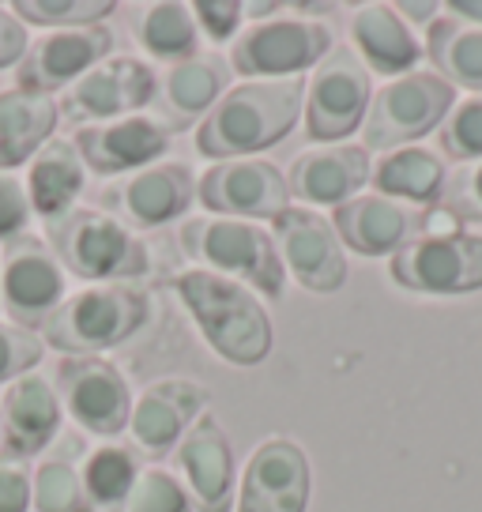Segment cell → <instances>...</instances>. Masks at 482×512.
<instances>
[{"mask_svg": "<svg viewBox=\"0 0 482 512\" xmlns=\"http://www.w3.org/2000/svg\"><path fill=\"white\" fill-rule=\"evenodd\" d=\"M102 211L136 230H159L177 223L196 204V177L185 162H151L144 170L121 174L98 192Z\"/></svg>", "mask_w": 482, "mask_h": 512, "instance_id": "cell-12", "label": "cell"}, {"mask_svg": "<svg viewBox=\"0 0 482 512\" xmlns=\"http://www.w3.org/2000/svg\"><path fill=\"white\" fill-rule=\"evenodd\" d=\"M456 106V87L445 83L434 68H415L396 80H385L370 98L362 121V147L366 151H396L430 136Z\"/></svg>", "mask_w": 482, "mask_h": 512, "instance_id": "cell-6", "label": "cell"}, {"mask_svg": "<svg viewBox=\"0 0 482 512\" xmlns=\"http://www.w3.org/2000/svg\"><path fill=\"white\" fill-rule=\"evenodd\" d=\"M437 208L449 215L452 223H482V159L464 162L460 170L445 177V189Z\"/></svg>", "mask_w": 482, "mask_h": 512, "instance_id": "cell-36", "label": "cell"}, {"mask_svg": "<svg viewBox=\"0 0 482 512\" xmlns=\"http://www.w3.org/2000/svg\"><path fill=\"white\" fill-rule=\"evenodd\" d=\"M61 121L57 98L34 91H0V174L31 162L53 140V128Z\"/></svg>", "mask_w": 482, "mask_h": 512, "instance_id": "cell-26", "label": "cell"}, {"mask_svg": "<svg viewBox=\"0 0 482 512\" xmlns=\"http://www.w3.org/2000/svg\"><path fill=\"white\" fill-rule=\"evenodd\" d=\"M279 12V4H245V16H260V23Z\"/></svg>", "mask_w": 482, "mask_h": 512, "instance_id": "cell-45", "label": "cell"}, {"mask_svg": "<svg viewBox=\"0 0 482 512\" xmlns=\"http://www.w3.org/2000/svg\"><path fill=\"white\" fill-rule=\"evenodd\" d=\"M370 151L362 144H313L306 151H298L287 174L290 200H302V208H339L351 196L370 185Z\"/></svg>", "mask_w": 482, "mask_h": 512, "instance_id": "cell-21", "label": "cell"}, {"mask_svg": "<svg viewBox=\"0 0 482 512\" xmlns=\"http://www.w3.org/2000/svg\"><path fill=\"white\" fill-rule=\"evenodd\" d=\"M170 456H174V475L181 479L196 512H234L238 464H234V445L219 426V418L204 411L185 430Z\"/></svg>", "mask_w": 482, "mask_h": 512, "instance_id": "cell-16", "label": "cell"}, {"mask_svg": "<svg viewBox=\"0 0 482 512\" xmlns=\"http://www.w3.org/2000/svg\"><path fill=\"white\" fill-rule=\"evenodd\" d=\"M294 12H298V16H332V12H336V4H298V8H294Z\"/></svg>", "mask_w": 482, "mask_h": 512, "instance_id": "cell-44", "label": "cell"}, {"mask_svg": "<svg viewBox=\"0 0 482 512\" xmlns=\"http://www.w3.org/2000/svg\"><path fill=\"white\" fill-rule=\"evenodd\" d=\"M72 144H76L83 166L91 174L121 177L159 162L170 147V132L155 125L147 113H129V117H117V121L76 128Z\"/></svg>", "mask_w": 482, "mask_h": 512, "instance_id": "cell-24", "label": "cell"}, {"mask_svg": "<svg viewBox=\"0 0 482 512\" xmlns=\"http://www.w3.org/2000/svg\"><path fill=\"white\" fill-rule=\"evenodd\" d=\"M434 72L452 87H467L471 95H482V27L460 16H449L441 4V16L426 27V46Z\"/></svg>", "mask_w": 482, "mask_h": 512, "instance_id": "cell-29", "label": "cell"}, {"mask_svg": "<svg viewBox=\"0 0 482 512\" xmlns=\"http://www.w3.org/2000/svg\"><path fill=\"white\" fill-rule=\"evenodd\" d=\"M193 19L196 27H204L211 42H226L238 34L241 19H245V4H238V0H196Z\"/></svg>", "mask_w": 482, "mask_h": 512, "instance_id": "cell-39", "label": "cell"}, {"mask_svg": "<svg viewBox=\"0 0 482 512\" xmlns=\"http://www.w3.org/2000/svg\"><path fill=\"white\" fill-rule=\"evenodd\" d=\"M83 181H87V166H83L76 144L72 140H49L31 159V170H27L31 211L46 226L65 219L68 211L76 208Z\"/></svg>", "mask_w": 482, "mask_h": 512, "instance_id": "cell-28", "label": "cell"}, {"mask_svg": "<svg viewBox=\"0 0 482 512\" xmlns=\"http://www.w3.org/2000/svg\"><path fill=\"white\" fill-rule=\"evenodd\" d=\"M68 298V272L61 268V260L53 256L42 238H23L8 241L4 256H0V309L4 317L42 332L46 320L61 309Z\"/></svg>", "mask_w": 482, "mask_h": 512, "instance_id": "cell-11", "label": "cell"}, {"mask_svg": "<svg viewBox=\"0 0 482 512\" xmlns=\"http://www.w3.org/2000/svg\"><path fill=\"white\" fill-rule=\"evenodd\" d=\"M313 467L306 448L290 437H264L241 471L234 512H306Z\"/></svg>", "mask_w": 482, "mask_h": 512, "instance_id": "cell-17", "label": "cell"}, {"mask_svg": "<svg viewBox=\"0 0 482 512\" xmlns=\"http://www.w3.org/2000/svg\"><path fill=\"white\" fill-rule=\"evenodd\" d=\"M347 34L370 76L377 72L385 80H396L403 72H415L422 61V42L392 4H358L347 19Z\"/></svg>", "mask_w": 482, "mask_h": 512, "instance_id": "cell-25", "label": "cell"}, {"mask_svg": "<svg viewBox=\"0 0 482 512\" xmlns=\"http://www.w3.org/2000/svg\"><path fill=\"white\" fill-rule=\"evenodd\" d=\"M392 283L422 298H460L482 290V234L434 230L418 234L388 260Z\"/></svg>", "mask_w": 482, "mask_h": 512, "instance_id": "cell-7", "label": "cell"}, {"mask_svg": "<svg viewBox=\"0 0 482 512\" xmlns=\"http://www.w3.org/2000/svg\"><path fill=\"white\" fill-rule=\"evenodd\" d=\"M155 95V72L140 57H106L91 72H83L76 83H68L57 110L68 125H102L140 113Z\"/></svg>", "mask_w": 482, "mask_h": 512, "instance_id": "cell-15", "label": "cell"}, {"mask_svg": "<svg viewBox=\"0 0 482 512\" xmlns=\"http://www.w3.org/2000/svg\"><path fill=\"white\" fill-rule=\"evenodd\" d=\"M31 46L27 23L12 12V4H0V68H16Z\"/></svg>", "mask_w": 482, "mask_h": 512, "instance_id": "cell-41", "label": "cell"}, {"mask_svg": "<svg viewBox=\"0 0 482 512\" xmlns=\"http://www.w3.org/2000/svg\"><path fill=\"white\" fill-rule=\"evenodd\" d=\"M136 42L159 57V61H189L196 57V19L193 4H181V0H159L140 12L136 19Z\"/></svg>", "mask_w": 482, "mask_h": 512, "instance_id": "cell-32", "label": "cell"}, {"mask_svg": "<svg viewBox=\"0 0 482 512\" xmlns=\"http://www.w3.org/2000/svg\"><path fill=\"white\" fill-rule=\"evenodd\" d=\"M0 512H31V471L0 460Z\"/></svg>", "mask_w": 482, "mask_h": 512, "instance_id": "cell-40", "label": "cell"}, {"mask_svg": "<svg viewBox=\"0 0 482 512\" xmlns=\"http://www.w3.org/2000/svg\"><path fill=\"white\" fill-rule=\"evenodd\" d=\"M373 98V76L351 46H332L306 80V136L317 144H343L362 128Z\"/></svg>", "mask_w": 482, "mask_h": 512, "instance_id": "cell-9", "label": "cell"}, {"mask_svg": "<svg viewBox=\"0 0 482 512\" xmlns=\"http://www.w3.org/2000/svg\"><path fill=\"white\" fill-rule=\"evenodd\" d=\"M23 23L49 27V31H72V27H95L117 12L113 0H16L12 4Z\"/></svg>", "mask_w": 482, "mask_h": 512, "instance_id": "cell-33", "label": "cell"}, {"mask_svg": "<svg viewBox=\"0 0 482 512\" xmlns=\"http://www.w3.org/2000/svg\"><path fill=\"white\" fill-rule=\"evenodd\" d=\"M196 200L219 219L272 223L290 208V189L283 166L268 159H230L211 162L196 181Z\"/></svg>", "mask_w": 482, "mask_h": 512, "instance_id": "cell-14", "label": "cell"}, {"mask_svg": "<svg viewBox=\"0 0 482 512\" xmlns=\"http://www.w3.org/2000/svg\"><path fill=\"white\" fill-rule=\"evenodd\" d=\"M31 223V196H27V181L16 174H0V241L23 238V230Z\"/></svg>", "mask_w": 482, "mask_h": 512, "instance_id": "cell-38", "label": "cell"}, {"mask_svg": "<svg viewBox=\"0 0 482 512\" xmlns=\"http://www.w3.org/2000/svg\"><path fill=\"white\" fill-rule=\"evenodd\" d=\"M61 396L46 373H23L12 384H4L0 396V460L23 464L31 456H42L57 433H61Z\"/></svg>", "mask_w": 482, "mask_h": 512, "instance_id": "cell-18", "label": "cell"}, {"mask_svg": "<svg viewBox=\"0 0 482 512\" xmlns=\"http://www.w3.org/2000/svg\"><path fill=\"white\" fill-rule=\"evenodd\" d=\"M226 80H230V64L219 53H196L189 61H174L155 76V95L147 102L155 113L147 117L170 136L200 125L204 113L226 95Z\"/></svg>", "mask_w": 482, "mask_h": 512, "instance_id": "cell-23", "label": "cell"}, {"mask_svg": "<svg viewBox=\"0 0 482 512\" xmlns=\"http://www.w3.org/2000/svg\"><path fill=\"white\" fill-rule=\"evenodd\" d=\"M125 512H196L185 486L174 471H162V467H140L136 486H132Z\"/></svg>", "mask_w": 482, "mask_h": 512, "instance_id": "cell-35", "label": "cell"}, {"mask_svg": "<svg viewBox=\"0 0 482 512\" xmlns=\"http://www.w3.org/2000/svg\"><path fill=\"white\" fill-rule=\"evenodd\" d=\"M113 49V34L106 23L95 27H72V31H49L27 46L23 61L16 64V87L34 95H53L106 61Z\"/></svg>", "mask_w": 482, "mask_h": 512, "instance_id": "cell-20", "label": "cell"}, {"mask_svg": "<svg viewBox=\"0 0 482 512\" xmlns=\"http://www.w3.org/2000/svg\"><path fill=\"white\" fill-rule=\"evenodd\" d=\"M174 294L185 302L200 336L208 339V347L223 362L249 369L272 354V317L249 287L223 279V275L189 268V272L174 275Z\"/></svg>", "mask_w": 482, "mask_h": 512, "instance_id": "cell-2", "label": "cell"}, {"mask_svg": "<svg viewBox=\"0 0 482 512\" xmlns=\"http://www.w3.org/2000/svg\"><path fill=\"white\" fill-rule=\"evenodd\" d=\"M400 16H407V19H415V23H434L437 16H441V4H392Z\"/></svg>", "mask_w": 482, "mask_h": 512, "instance_id": "cell-42", "label": "cell"}, {"mask_svg": "<svg viewBox=\"0 0 482 512\" xmlns=\"http://www.w3.org/2000/svg\"><path fill=\"white\" fill-rule=\"evenodd\" d=\"M445 177H449V166L441 159V151L411 144V147L385 151L381 159L373 162L370 185L373 192L403 200L411 208H437L441 189H445Z\"/></svg>", "mask_w": 482, "mask_h": 512, "instance_id": "cell-27", "label": "cell"}, {"mask_svg": "<svg viewBox=\"0 0 482 512\" xmlns=\"http://www.w3.org/2000/svg\"><path fill=\"white\" fill-rule=\"evenodd\" d=\"M441 159L452 162H479L482 159V95L456 98V106L437 128Z\"/></svg>", "mask_w": 482, "mask_h": 512, "instance_id": "cell-34", "label": "cell"}, {"mask_svg": "<svg viewBox=\"0 0 482 512\" xmlns=\"http://www.w3.org/2000/svg\"><path fill=\"white\" fill-rule=\"evenodd\" d=\"M272 241L283 272L309 294H336L347 283V253L332 219L313 208H294L272 219Z\"/></svg>", "mask_w": 482, "mask_h": 512, "instance_id": "cell-13", "label": "cell"}, {"mask_svg": "<svg viewBox=\"0 0 482 512\" xmlns=\"http://www.w3.org/2000/svg\"><path fill=\"white\" fill-rule=\"evenodd\" d=\"M336 31L324 19L287 16V19H264L253 23L234 38L230 46V68L245 80H287L302 76L306 68L332 53Z\"/></svg>", "mask_w": 482, "mask_h": 512, "instance_id": "cell-8", "label": "cell"}, {"mask_svg": "<svg viewBox=\"0 0 482 512\" xmlns=\"http://www.w3.org/2000/svg\"><path fill=\"white\" fill-rule=\"evenodd\" d=\"M53 388L65 415L95 437H121L129 430L132 388L125 373L102 354H61L53 366Z\"/></svg>", "mask_w": 482, "mask_h": 512, "instance_id": "cell-10", "label": "cell"}, {"mask_svg": "<svg viewBox=\"0 0 482 512\" xmlns=\"http://www.w3.org/2000/svg\"><path fill=\"white\" fill-rule=\"evenodd\" d=\"M426 211L430 208H411L381 192H358L347 204L332 208V226L343 249L377 260L400 253L407 241L418 238L426 230Z\"/></svg>", "mask_w": 482, "mask_h": 512, "instance_id": "cell-22", "label": "cell"}, {"mask_svg": "<svg viewBox=\"0 0 482 512\" xmlns=\"http://www.w3.org/2000/svg\"><path fill=\"white\" fill-rule=\"evenodd\" d=\"M140 464L136 452L125 445H106L87 448L80 464V482H83V501L87 512H125L132 486H136Z\"/></svg>", "mask_w": 482, "mask_h": 512, "instance_id": "cell-30", "label": "cell"}, {"mask_svg": "<svg viewBox=\"0 0 482 512\" xmlns=\"http://www.w3.org/2000/svg\"><path fill=\"white\" fill-rule=\"evenodd\" d=\"M177 241H181V253L189 256L200 272L234 279L241 287L268 294L272 302H279L287 290V272L275 253L272 230H264L260 223L219 219V215L185 219L177 230Z\"/></svg>", "mask_w": 482, "mask_h": 512, "instance_id": "cell-3", "label": "cell"}, {"mask_svg": "<svg viewBox=\"0 0 482 512\" xmlns=\"http://www.w3.org/2000/svg\"><path fill=\"white\" fill-rule=\"evenodd\" d=\"M42 358H46V343L38 332L0 320V381L12 384L23 373H34Z\"/></svg>", "mask_w": 482, "mask_h": 512, "instance_id": "cell-37", "label": "cell"}, {"mask_svg": "<svg viewBox=\"0 0 482 512\" xmlns=\"http://www.w3.org/2000/svg\"><path fill=\"white\" fill-rule=\"evenodd\" d=\"M76 456H83V445L65 437V448L38 460L31 471V512H87Z\"/></svg>", "mask_w": 482, "mask_h": 512, "instance_id": "cell-31", "label": "cell"}, {"mask_svg": "<svg viewBox=\"0 0 482 512\" xmlns=\"http://www.w3.org/2000/svg\"><path fill=\"white\" fill-rule=\"evenodd\" d=\"M445 12H449V16L467 19V23H479L482 27V0H452V4H445Z\"/></svg>", "mask_w": 482, "mask_h": 512, "instance_id": "cell-43", "label": "cell"}, {"mask_svg": "<svg viewBox=\"0 0 482 512\" xmlns=\"http://www.w3.org/2000/svg\"><path fill=\"white\" fill-rule=\"evenodd\" d=\"M204 411H208V392L196 381H185V377L151 381L132 400L129 430H125L132 441V452H140L147 460L170 456L177 441L185 437V430Z\"/></svg>", "mask_w": 482, "mask_h": 512, "instance_id": "cell-19", "label": "cell"}, {"mask_svg": "<svg viewBox=\"0 0 482 512\" xmlns=\"http://www.w3.org/2000/svg\"><path fill=\"white\" fill-rule=\"evenodd\" d=\"M306 110V80H241L196 125V151L211 162L257 159V151L287 140Z\"/></svg>", "mask_w": 482, "mask_h": 512, "instance_id": "cell-1", "label": "cell"}, {"mask_svg": "<svg viewBox=\"0 0 482 512\" xmlns=\"http://www.w3.org/2000/svg\"><path fill=\"white\" fill-rule=\"evenodd\" d=\"M46 245L68 275L83 283H125L151 268L147 245L125 223L102 208H72L65 219L46 226Z\"/></svg>", "mask_w": 482, "mask_h": 512, "instance_id": "cell-4", "label": "cell"}, {"mask_svg": "<svg viewBox=\"0 0 482 512\" xmlns=\"http://www.w3.org/2000/svg\"><path fill=\"white\" fill-rule=\"evenodd\" d=\"M147 309L151 302L144 290L125 283H95L68 294L61 309L46 320L42 343L61 354H102L136 336L144 328Z\"/></svg>", "mask_w": 482, "mask_h": 512, "instance_id": "cell-5", "label": "cell"}]
</instances>
